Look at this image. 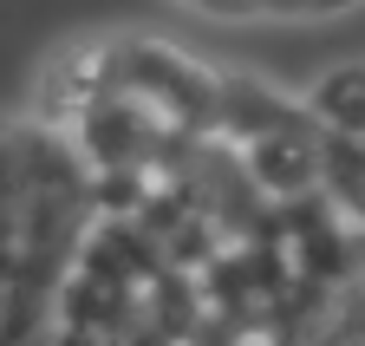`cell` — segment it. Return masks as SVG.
<instances>
[{"mask_svg": "<svg viewBox=\"0 0 365 346\" xmlns=\"http://www.w3.org/2000/svg\"><path fill=\"white\" fill-rule=\"evenodd\" d=\"M313 118L339 138H365V66H339L313 85Z\"/></svg>", "mask_w": 365, "mask_h": 346, "instance_id": "cell-1", "label": "cell"}]
</instances>
